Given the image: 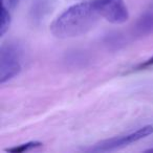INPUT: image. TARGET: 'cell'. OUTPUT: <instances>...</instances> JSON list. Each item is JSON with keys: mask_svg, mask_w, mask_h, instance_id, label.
I'll return each mask as SVG.
<instances>
[{"mask_svg": "<svg viewBox=\"0 0 153 153\" xmlns=\"http://www.w3.org/2000/svg\"><path fill=\"white\" fill-rule=\"evenodd\" d=\"M100 17L94 0L76 3L53 20L51 24V32L59 39L81 37L97 25Z\"/></svg>", "mask_w": 153, "mask_h": 153, "instance_id": "1", "label": "cell"}, {"mask_svg": "<svg viewBox=\"0 0 153 153\" xmlns=\"http://www.w3.org/2000/svg\"><path fill=\"white\" fill-rule=\"evenodd\" d=\"M22 51L17 43H5L0 53V83L4 84L21 71Z\"/></svg>", "mask_w": 153, "mask_h": 153, "instance_id": "2", "label": "cell"}, {"mask_svg": "<svg viewBox=\"0 0 153 153\" xmlns=\"http://www.w3.org/2000/svg\"><path fill=\"white\" fill-rule=\"evenodd\" d=\"M153 133V126L147 125L144 127L140 128L136 131L131 132V133L125 134L122 136H115V137H111L109 140H105L102 142L98 143L91 148L92 151H102V152H106V151H113L117 150V149L124 148V147L128 146V145L135 143L140 140L147 137L150 134Z\"/></svg>", "mask_w": 153, "mask_h": 153, "instance_id": "3", "label": "cell"}, {"mask_svg": "<svg viewBox=\"0 0 153 153\" xmlns=\"http://www.w3.org/2000/svg\"><path fill=\"white\" fill-rule=\"evenodd\" d=\"M101 17L113 24L125 23L129 19V13L124 0H94Z\"/></svg>", "mask_w": 153, "mask_h": 153, "instance_id": "4", "label": "cell"}, {"mask_svg": "<svg viewBox=\"0 0 153 153\" xmlns=\"http://www.w3.org/2000/svg\"><path fill=\"white\" fill-rule=\"evenodd\" d=\"M133 33L138 37H145L153 34V7L142 14L136 21Z\"/></svg>", "mask_w": 153, "mask_h": 153, "instance_id": "5", "label": "cell"}, {"mask_svg": "<svg viewBox=\"0 0 153 153\" xmlns=\"http://www.w3.org/2000/svg\"><path fill=\"white\" fill-rule=\"evenodd\" d=\"M11 14L5 7L4 2H1V23H0V36H4L5 33L9 30L10 25H11Z\"/></svg>", "mask_w": 153, "mask_h": 153, "instance_id": "6", "label": "cell"}, {"mask_svg": "<svg viewBox=\"0 0 153 153\" xmlns=\"http://www.w3.org/2000/svg\"><path fill=\"white\" fill-rule=\"evenodd\" d=\"M42 146V143L40 142H28L25 143V144H21V145H18L16 147H13V148H9L7 149V151L12 153H22V152H26V151H30L33 149H36L38 147Z\"/></svg>", "mask_w": 153, "mask_h": 153, "instance_id": "7", "label": "cell"}, {"mask_svg": "<svg viewBox=\"0 0 153 153\" xmlns=\"http://www.w3.org/2000/svg\"><path fill=\"white\" fill-rule=\"evenodd\" d=\"M45 10H46V5L44 1H38V3H36V5L33 7V18H35V20H39L41 17H43Z\"/></svg>", "mask_w": 153, "mask_h": 153, "instance_id": "8", "label": "cell"}, {"mask_svg": "<svg viewBox=\"0 0 153 153\" xmlns=\"http://www.w3.org/2000/svg\"><path fill=\"white\" fill-rule=\"evenodd\" d=\"M150 66H153V56L151 58H149L146 61H143L140 63H138L137 65H135L133 68H132L131 71H140V70H144L149 68Z\"/></svg>", "mask_w": 153, "mask_h": 153, "instance_id": "9", "label": "cell"}, {"mask_svg": "<svg viewBox=\"0 0 153 153\" xmlns=\"http://www.w3.org/2000/svg\"><path fill=\"white\" fill-rule=\"evenodd\" d=\"M9 3L11 4L12 7H14L16 5V3H17V0H9Z\"/></svg>", "mask_w": 153, "mask_h": 153, "instance_id": "10", "label": "cell"}, {"mask_svg": "<svg viewBox=\"0 0 153 153\" xmlns=\"http://www.w3.org/2000/svg\"><path fill=\"white\" fill-rule=\"evenodd\" d=\"M145 152H153V148H150V149H148V150H146Z\"/></svg>", "mask_w": 153, "mask_h": 153, "instance_id": "11", "label": "cell"}]
</instances>
